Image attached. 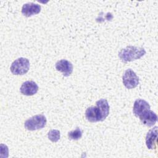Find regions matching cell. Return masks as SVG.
Listing matches in <instances>:
<instances>
[{
	"instance_id": "1",
	"label": "cell",
	"mask_w": 158,
	"mask_h": 158,
	"mask_svg": "<svg viewBox=\"0 0 158 158\" xmlns=\"http://www.w3.org/2000/svg\"><path fill=\"white\" fill-rule=\"evenodd\" d=\"M145 54L146 51L143 48L128 46L119 51L118 57L122 62H128L139 59Z\"/></svg>"
},
{
	"instance_id": "2",
	"label": "cell",
	"mask_w": 158,
	"mask_h": 158,
	"mask_svg": "<svg viewBox=\"0 0 158 158\" xmlns=\"http://www.w3.org/2000/svg\"><path fill=\"white\" fill-rule=\"evenodd\" d=\"M46 122V118L43 114H38L27 120L24 123V127L28 130L34 131L44 128Z\"/></svg>"
},
{
	"instance_id": "3",
	"label": "cell",
	"mask_w": 158,
	"mask_h": 158,
	"mask_svg": "<svg viewBox=\"0 0 158 158\" xmlns=\"http://www.w3.org/2000/svg\"><path fill=\"white\" fill-rule=\"evenodd\" d=\"M30 69V62L28 59L20 57L15 60L11 64L10 69L12 74L22 75L27 73Z\"/></svg>"
},
{
	"instance_id": "4",
	"label": "cell",
	"mask_w": 158,
	"mask_h": 158,
	"mask_svg": "<svg viewBox=\"0 0 158 158\" xmlns=\"http://www.w3.org/2000/svg\"><path fill=\"white\" fill-rule=\"evenodd\" d=\"M122 81L127 88L133 89L138 85L139 80L136 73L131 69H128L125 70L123 75Z\"/></svg>"
},
{
	"instance_id": "5",
	"label": "cell",
	"mask_w": 158,
	"mask_h": 158,
	"mask_svg": "<svg viewBox=\"0 0 158 158\" xmlns=\"http://www.w3.org/2000/svg\"><path fill=\"white\" fill-rule=\"evenodd\" d=\"M56 69L62 73L63 76L69 77L70 76L73 72V65L72 64L66 60V59H61L58 60L55 64Z\"/></svg>"
},
{
	"instance_id": "6",
	"label": "cell",
	"mask_w": 158,
	"mask_h": 158,
	"mask_svg": "<svg viewBox=\"0 0 158 158\" xmlns=\"http://www.w3.org/2000/svg\"><path fill=\"white\" fill-rule=\"evenodd\" d=\"M38 85L33 81H26L23 82L20 88V93L25 96H33L38 91Z\"/></svg>"
},
{
	"instance_id": "7",
	"label": "cell",
	"mask_w": 158,
	"mask_h": 158,
	"mask_svg": "<svg viewBox=\"0 0 158 158\" xmlns=\"http://www.w3.org/2000/svg\"><path fill=\"white\" fill-rule=\"evenodd\" d=\"M41 9V7L40 5L33 2H28L23 5L22 8V13L24 16L29 17L39 14Z\"/></svg>"
},
{
	"instance_id": "8",
	"label": "cell",
	"mask_w": 158,
	"mask_h": 158,
	"mask_svg": "<svg viewBox=\"0 0 158 158\" xmlns=\"http://www.w3.org/2000/svg\"><path fill=\"white\" fill-rule=\"evenodd\" d=\"M150 109V105L144 99H137L133 104V112L136 117H139L146 111Z\"/></svg>"
},
{
	"instance_id": "9",
	"label": "cell",
	"mask_w": 158,
	"mask_h": 158,
	"mask_svg": "<svg viewBox=\"0 0 158 158\" xmlns=\"http://www.w3.org/2000/svg\"><path fill=\"white\" fill-rule=\"evenodd\" d=\"M139 117L141 122L147 127L153 126L156 123L157 120L156 114L150 109L144 112Z\"/></svg>"
},
{
	"instance_id": "10",
	"label": "cell",
	"mask_w": 158,
	"mask_h": 158,
	"mask_svg": "<svg viewBox=\"0 0 158 158\" xmlns=\"http://www.w3.org/2000/svg\"><path fill=\"white\" fill-rule=\"evenodd\" d=\"M157 141V127L151 129L146 136V144L148 149H153L156 148Z\"/></svg>"
},
{
	"instance_id": "11",
	"label": "cell",
	"mask_w": 158,
	"mask_h": 158,
	"mask_svg": "<svg viewBox=\"0 0 158 158\" xmlns=\"http://www.w3.org/2000/svg\"><path fill=\"white\" fill-rule=\"evenodd\" d=\"M86 118L91 122L101 121V115L99 108L97 106H91L86 109L85 111Z\"/></svg>"
},
{
	"instance_id": "12",
	"label": "cell",
	"mask_w": 158,
	"mask_h": 158,
	"mask_svg": "<svg viewBox=\"0 0 158 158\" xmlns=\"http://www.w3.org/2000/svg\"><path fill=\"white\" fill-rule=\"evenodd\" d=\"M96 106L99 108V110L101 115V121L104 120L109 114V105L106 99H101L96 101Z\"/></svg>"
},
{
	"instance_id": "13",
	"label": "cell",
	"mask_w": 158,
	"mask_h": 158,
	"mask_svg": "<svg viewBox=\"0 0 158 158\" xmlns=\"http://www.w3.org/2000/svg\"><path fill=\"white\" fill-rule=\"evenodd\" d=\"M60 133L58 130H51L48 133V138L52 142H57L59 140Z\"/></svg>"
},
{
	"instance_id": "14",
	"label": "cell",
	"mask_w": 158,
	"mask_h": 158,
	"mask_svg": "<svg viewBox=\"0 0 158 158\" xmlns=\"http://www.w3.org/2000/svg\"><path fill=\"white\" fill-rule=\"evenodd\" d=\"M81 136H82V131L78 127L76 128L75 130L68 133V137L70 139L77 140L80 139Z\"/></svg>"
}]
</instances>
